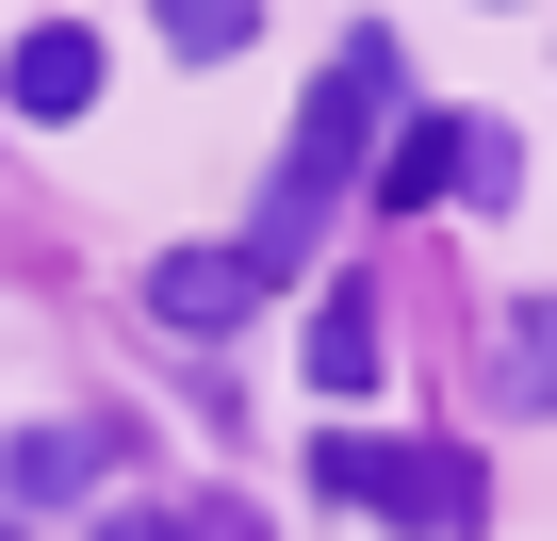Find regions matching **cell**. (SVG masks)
<instances>
[{
    "instance_id": "1",
    "label": "cell",
    "mask_w": 557,
    "mask_h": 541,
    "mask_svg": "<svg viewBox=\"0 0 557 541\" xmlns=\"http://www.w3.org/2000/svg\"><path fill=\"white\" fill-rule=\"evenodd\" d=\"M394 83H410V50L394 34H361L329 83H312V115H296V148H278V197L246 213V296H278V280H296V262H312V230H329V197H345V164L377 148V115H394Z\"/></svg>"
},
{
    "instance_id": "8",
    "label": "cell",
    "mask_w": 557,
    "mask_h": 541,
    "mask_svg": "<svg viewBox=\"0 0 557 541\" xmlns=\"http://www.w3.org/2000/svg\"><path fill=\"white\" fill-rule=\"evenodd\" d=\"M164 50H181V66H230V50H246V17H230V0H181V17H164Z\"/></svg>"
},
{
    "instance_id": "3",
    "label": "cell",
    "mask_w": 557,
    "mask_h": 541,
    "mask_svg": "<svg viewBox=\"0 0 557 541\" xmlns=\"http://www.w3.org/2000/svg\"><path fill=\"white\" fill-rule=\"evenodd\" d=\"M0 99H17V115H83L99 99V34L83 17H34L17 50H0Z\"/></svg>"
},
{
    "instance_id": "5",
    "label": "cell",
    "mask_w": 557,
    "mask_h": 541,
    "mask_svg": "<svg viewBox=\"0 0 557 541\" xmlns=\"http://www.w3.org/2000/svg\"><path fill=\"white\" fill-rule=\"evenodd\" d=\"M148 312H164V329H246L262 296H246L230 246H164V262H148Z\"/></svg>"
},
{
    "instance_id": "9",
    "label": "cell",
    "mask_w": 557,
    "mask_h": 541,
    "mask_svg": "<svg viewBox=\"0 0 557 541\" xmlns=\"http://www.w3.org/2000/svg\"><path fill=\"white\" fill-rule=\"evenodd\" d=\"M0 541H34V525H0Z\"/></svg>"
},
{
    "instance_id": "7",
    "label": "cell",
    "mask_w": 557,
    "mask_h": 541,
    "mask_svg": "<svg viewBox=\"0 0 557 541\" xmlns=\"http://www.w3.org/2000/svg\"><path fill=\"white\" fill-rule=\"evenodd\" d=\"M443 181H459V132H443V115H426V132H410V148H394V164H377V213H426V197H443Z\"/></svg>"
},
{
    "instance_id": "4",
    "label": "cell",
    "mask_w": 557,
    "mask_h": 541,
    "mask_svg": "<svg viewBox=\"0 0 557 541\" xmlns=\"http://www.w3.org/2000/svg\"><path fill=\"white\" fill-rule=\"evenodd\" d=\"M296 361H312V394H377V361H394V345H377V280H329Z\"/></svg>"
},
{
    "instance_id": "6",
    "label": "cell",
    "mask_w": 557,
    "mask_h": 541,
    "mask_svg": "<svg viewBox=\"0 0 557 541\" xmlns=\"http://www.w3.org/2000/svg\"><path fill=\"white\" fill-rule=\"evenodd\" d=\"M0 476H17L34 508H83V492H99V427H34V443H0Z\"/></svg>"
},
{
    "instance_id": "2",
    "label": "cell",
    "mask_w": 557,
    "mask_h": 541,
    "mask_svg": "<svg viewBox=\"0 0 557 541\" xmlns=\"http://www.w3.org/2000/svg\"><path fill=\"white\" fill-rule=\"evenodd\" d=\"M312 476H329L345 508L426 525V541H459V525H475V459H459V443H312Z\"/></svg>"
}]
</instances>
